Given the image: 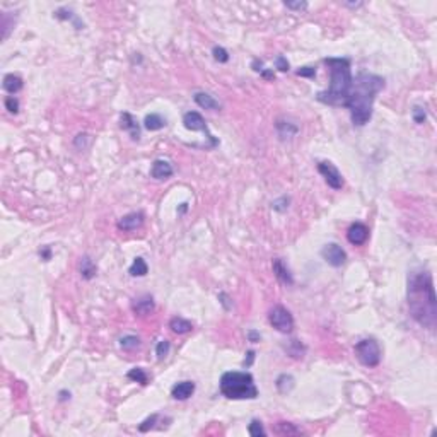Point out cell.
I'll list each match as a JSON object with an SVG mask.
<instances>
[{
	"mask_svg": "<svg viewBox=\"0 0 437 437\" xmlns=\"http://www.w3.org/2000/svg\"><path fill=\"white\" fill-rule=\"evenodd\" d=\"M40 256L45 260V262H48V260L52 258V250H50V246H45L43 250H40Z\"/></svg>",
	"mask_w": 437,
	"mask_h": 437,
	"instance_id": "38",
	"label": "cell"
},
{
	"mask_svg": "<svg viewBox=\"0 0 437 437\" xmlns=\"http://www.w3.org/2000/svg\"><path fill=\"white\" fill-rule=\"evenodd\" d=\"M253 70L260 72V74L265 70V68H263V62H262V60H255V62H253Z\"/></svg>",
	"mask_w": 437,
	"mask_h": 437,
	"instance_id": "39",
	"label": "cell"
},
{
	"mask_svg": "<svg viewBox=\"0 0 437 437\" xmlns=\"http://www.w3.org/2000/svg\"><path fill=\"white\" fill-rule=\"evenodd\" d=\"M169 348H171V343L167 342V340H161L159 343H157L156 347V355L159 360H164L167 357V354H169Z\"/></svg>",
	"mask_w": 437,
	"mask_h": 437,
	"instance_id": "28",
	"label": "cell"
},
{
	"mask_svg": "<svg viewBox=\"0 0 437 437\" xmlns=\"http://www.w3.org/2000/svg\"><path fill=\"white\" fill-rule=\"evenodd\" d=\"M183 125H185L186 130H191V132L205 133V137L210 140V147H216V145L218 144L216 137L210 133L205 118H203L200 113H197V111H188V113H185V116H183Z\"/></svg>",
	"mask_w": 437,
	"mask_h": 437,
	"instance_id": "7",
	"label": "cell"
},
{
	"mask_svg": "<svg viewBox=\"0 0 437 437\" xmlns=\"http://www.w3.org/2000/svg\"><path fill=\"white\" fill-rule=\"evenodd\" d=\"M147 272H149L147 263H145V260L140 258V256L133 260V263L128 268V273L132 275V277H145V275H147Z\"/></svg>",
	"mask_w": 437,
	"mask_h": 437,
	"instance_id": "22",
	"label": "cell"
},
{
	"mask_svg": "<svg viewBox=\"0 0 437 437\" xmlns=\"http://www.w3.org/2000/svg\"><path fill=\"white\" fill-rule=\"evenodd\" d=\"M268 321H270V325L277 329L278 333H283V335H287V333H290L294 329L292 314H290L289 309L283 308V306H280V304L273 306V308L270 309V313H268Z\"/></svg>",
	"mask_w": 437,
	"mask_h": 437,
	"instance_id": "6",
	"label": "cell"
},
{
	"mask_svg": "<svg viewBox=\"0 0 437 437\" xmlns=\"http://www.w3.org/2000/svg\"><path fill=\"white\" fill-rule=\"evenodd\" d=\"M22 86H24V82H22V79L16 74H7L5 77H3V89L9 94L12 96L17 94L19 91L22 89Z\"/></svg>",
	"mask_w": 437,
	"mask_h": 437,
	"instance_id": "20",
	"label": "cell"
},
{
	"mask_svg": "<svg viewBox=\"0 0 437 437\" xmlns=\"http://www.w3.org/2000/svg\"><path fill=\"white\" fill-rule=\"evenodd\" d=\"M79 270H80V277L86 278V280L94 278L96 273H98V267H96V263L89 258V256H82V258H80Z\"/></svg>",
	"mask_w": 437,
	"mask_h": 437,
	"instance_id": "18",
	"label": "cell"
},
{
	"mask_svg": "<svg viewBox=\"0 0 437 437\" xmlns=\"http://www.w3.org/2000/svg\"><path fill=\"white\" fill-rule=\"evenodd\" d=\"M355 357L366 367H378L381 362V348L374 338H364L355 343Z\"/></svg>",
	"mask_w": 437,
	"mask_h": 437,
	"instance_id": "5",
	"label": "cell"
},
{
	"mask_svg": "<svg viewBox=\"0 0 437 437\" xmlns=\"http://www.w3.org/2000/svg\"><path fill=\"white\" fill-rule=\"evenodd\" d=\"M169 328L172 333H176V335H185V333H190L191 329H193V325H191L188 320H185V318L174 316L169 321Z\"/></svg>",
	"mask_w": 437,
	"mask_h": 437,
	"instance_id": "19",
	"label": "cell"
},
{
	"mask_svg": "<svg viewBox=\"0 0 437 437\" xmlns=\"http://www.w3.org/2000/svg\"><path fill=\"white\" fill-rule=\"evenodd\" d=\"M318 171H320V174L325 178V181H327V185L329 188H333V190H342L343 188V185H345L343 176L333 163H329V161H321V163L318 164Z\"/></svg>",
	"mask_w": 437,
	"mask_h": 437,
	"instance_id": "8",
	"label": "cell"
},
{
	"mask_svg": "<svg viewBox=\"0 0 437 437\" xmlns=\"http://www.w3.org/2000/svg\"><path fill=\"white\" fill-rule=\"evenodd\" d=\"M144 214L142 212H130L126 214V216H123L118 220V229L120 231H137L139 227H142V224H144Z\"/></svg>",
	"mask_w": 437,
	"mask_h": 437,
	"instance_id": "11",
	"label": "cell"
},
{
	"mask_svg": "<svg viewBox=\"0 0 437 437\" xmlns=\"http://www.w3.org/2000/svg\"><path fill=\"white\" fill-rule=\"evenodd\" d=\"M408 313L420 327L434 329L437 325V301L432 275L429 272H412L406 289Z\"/></svg>",
	"mask_w": 437,
	"mask_h": 437,
	"instance_id": "1",
	"label": "cell"
},
{
	"mask_svg": "<svg viewBox=\"0 0 437 437\" xmlns=\"http://www.w3.org/2000/svg\"><path fill=\"white\" fill-rule=\"evenodd\" d=\"M248 432L253 437H260V436H267V431L263 429V424L260 420H251V424L248 425Z\"/></svg>",
	"mask_w": 437,
	"mask_h": 437,
	"instance_id": "27",
	"label": "cell"
},
{
	"mask_svg": "<svg viewBox=\"0 0 437 437\" xmlns=\"http://www.w3.org/2000/svg\"><path fill=\"white\" fill-rule=\"evenodd\" d=\"M275 67H277L280 72H287V70H289V68H290V65H289V60H287L285 56L278 55L277 58H275Z\"/></svg>",
	"mask_w": 437,
	"mask_h": 437,
	"instance_id": "35",
	"label": "cell"
},
{
	"mask_svg": "<svg viewBox=\"0 0 437 437\" xmlns=\"http://www.w3.org/2000/svg\"><path fill=\"white\" fill-rule=\"evenodd\" d=\"M5 109L12 114L19 113V99L16 98V96H7L5 98Z\"/></svg>",
	"mask_w": 437,
	"mask_h": 437,
	"instance_id": "30",
	"label": "cell"
},
{
	"mask_svg": "<svg viewBox=\"0 0 437 437\" xmlns=\"http://www.w3.org/2000/svg\"><path fill=\"white\" fill-rule=\"evenodd\" d=\"M212 55H214V58H216L218 63H225V62H229V53H227V50L222 48V47H214V48H212Z\"/></svg>",
	"mask_w": 437,
	"mask_h": 437,
	"instance_id": "29",
	"label": "cell"
},
{
	"mask_svg": "<svg viewBox=\"0 0 437 437\" xmlns=\"http://www.w3.org/2000/svg\"><path fill=\"white\" fill-rule=\"evenodd\" d=\"M262 75H263V77H265V79H273V77H275L273 72H270V70H263V72H262Z\"/></svg>",
	"mask_w": 437,
	"mask_h": 437,
	"instance_id": "41",
	"label": "cell"
},
{
	"mask_svg": "<svg viewBox=\"0 0 437 437\" xmlns=\"http://www.w3.org/2000/svg\"><path fill=\"white\" fill-rule=\"evenodd\" d=\"M347 239L354 246H362L369 239V227L362 222H354L347 231Z\"/></svg>",
	"mask_w": 437,
	"mask_h": 437,
	"instance_id": "10",
	"label": "cell"
},
{
	"mask_svg": "<svg viewBox=\"0 0 437 437\" xmlns=\"http://www.w3.org/2000/svg\"><path fill=\"white\" fill-rule=\"evenodd\" d=\"M277 132L278 135L282 137V139H290V137H294L296 133L299 132L297 125L290 123V121H277Z\"/></svg>",
	"mask_w": 437,
	"mask_h": 437,
	"instance_id": "24",
	"label": "cell"
},
{
	"mask_svg": "<svg viewBox=\"0 0 437 437\" xmlns=\"http://www.w3.org/2000/svg\"><path fill=\"white\" fill-rule=\"evenodd\" d=\"M248 338H250V342L256 343V342H260V338H262V335H260L258 331H255V329H250V331H248Z\"/></svg>",
	"mask_w": 437,
	"mask_h": 437,
	"instance_id": "37",
	"label": "cell"
},
{
	"mask_svg": "<svg viewBox=\"0 0 437 437\" xmlns=\"http://www.w3.org/2000/svg\"><path fill=\"white\" fill-rule=\"evenodd\" d=\"M195 103H197L200 108L203 109H210V111H218L220 109V103L217 101L216 98H214L212 94L209 93H195L193 96Z\"/></svg>",
	"mask_w": 437,
	"mask_h": 437,
	"instance_id": "17",
	"label": "cell"
},
{
	"mask_svg": "<svg viewBox=\"0 0 437 437\" xmlns=\"http://www.w3.org/2000/svg\"><path fill=\"white\" fill-rule=\"evenodd\" d=\"M412 116H413V121H415L417 125H422L425 120H427V113H425V109L422 108V106H415V108H413Z\"/></svg>",
	"mask_w": 437,
	"mask_h": 437,
	"instance_id": "31",
	"label": "cell"
},
{
	"mask_svg": "<svg viewBox=\"0 0 437 437\" xmlns=\"http://www.w3.org/2000/svg\"><path fill=\"white\" fill-rule=\"evenodd\" d=\"M144 126L149 130V132H157V130H161V128H164V126H166V120H164L161 114L151 113V114H147V116H145Z\"/></svg>",
	"mask_w": 437,
	"mask_h": 437,
	"instance_id": "21",
	"label": "cell"
},
{
	"mask_svg": "<svg viewBox=\"0 0 437 437\" xmlns=\"http://www.w3.org/2000/svg\"><path fill=\"white\" fill-rule=\"evenodd\" d=\"M154 308H156L154 299H152V296H149V294H144V296L137 297L135 301L132 302V309L137 316H147V314L154 311Z\"/></svg>",
	"mask_w": 437,
	"mask_h": 437,
	"instance_id": "12",
	"label": "cell"
},
{
	"mask_svg": "<svg viewBox=\"0 0 437 437\" xmlns=\"http://www.w3.org/2000/svg\"><path fill=\"white\" fill-rule=\"evenodd\" d=\"M285 7L287 9H296V10H302V9H306V7H308V3L306 2H285Z\"/></svg>",
	"mask_w": 437,
	"mask_h": 437,
	"instance_id": "36",
	"label": "cell"
},
{
	"mask_svg": "<svg viewBox=\"0 0 437 437\" xmlns=\"http://www.w3.org/2000/svg\"><path fill=\"white\" fill-rule=\"evenodd\" d=\"M120 347L123 348L125 352H133L140 347V338L135 335H126L120 340Z\"/></svg>",
	"mask_w": 437,
	"mask_h": 437,
	"instance_id": "26",
	"label": "cell"
},
{
	"mask_svg": "<svg viewBox=\"0 0 437 437\" xmlns=\"http://www.w3.org/2000/svg\"><path fill=\"white\" fill-rule=\"evenodd\" d=\"M289 203H290V198L282 197V198H278V200H275L273 203H272V209L277 210V212H285V210L289 209Z\"/></svg>",
	"mask_w": 437,
	"mask_h": 437,
	"instance_id": "32",
	"label": "cell"
},
{
	"mask_svg": "<svg viewBox=\"0 0 437 437\" xmlns=\"http://www.w3.org/2000/svg\"><path fill=\"white\" fill-rule=\"evenodd\" d=\"M193 393H195V382L193 381L176 382V384L172 386V389H171V396L174 398V400H179V401L188 400V398H190Z\"/></svg>",
	"mask_w": 437,
	"mask_h": 437,
	"instance_id": "16",
	"label": "cell"
},
{
	"mask_svg": "<svg viewBox=\"0 0 437 437\" xmlns=\"http://www.w3.org/2000/svg\"><path fill=\"white\" fill-rule=\"evenodd\" d=\"M272 268H273L275 277H277L283 285H294L292 273H290L289 267L285 265V262H283L282 258H275L273 262H272Z\"/></svg>",
	"mask_w": 437,
	"mask_h": 437,
	"instance_id": "13",
	"label": "cell"
},
{
	"mask_svg": "<svg viewBox=\"0 0 437 437\" xmlns=\"http://www.w3.org/2000/svg\"><path fill=\"white\" fill-rule=\"evenodd\" d=\"M253 359H255V352L251 350V352H248V362H244V364H246V366H250V364L253 362Z\"/></svg>",
	"mask_w": 437,
	"mask_h": 437,
	"instance_id": "42",
	"label": "cell"
},
{
	"mask_svg": "<svg viewBox=\"0 0 437 437\" xmlns=\"http://www.w3.org/2000/svg\"><path fill=\"white\" fill-rule=\"evenodd\" d=\"M329 70V86L327 91L316 94V99L329 106H343L352 89V68L348 58L328 56L323 60Z\"/></svg>",
	"mask_w": 437,
	"mask_h": 437,
	"instance_id": "3",
	"label": "cell"
},
{
	"mask_svg": "<svg viewBox=\"0 0 437 437\" xmlns=\"http://www.w3.org/2000/svg\"><path fill=\"white\" fill-rule=\"evenodd\" d=\"M296 74L299 75V77H309V79H313V77H316V68H314V67H301L296 72Z\"/></svg>",
	"mask_w": 437,
	"mask_h": 437,
	"instance_id": "34",
	"label": "cell"
},
{
	"mask_svg": "<svg viewBox=\"0 0 437 437\" xmlns=\"http://www.w3.org/2000/svg\"><path fill=\"white\" fill-rule=\"evenodd\" d=\"M275 432H277L278 436H301L302 431L299 427H296L294 424H290V422H278L277 425H275Z\"/></svg>",
	"mask_w": 437,
	"mask_h": 437,
	"instance_id": "23",
	"label": "cell"
},
{
	"mask_svg": "<svg viewBox=\"0 0 437 437\" xmlns=\"http://www.w3.org/2000/svg\"><path fill=\"white\" fill-rule=\"evenodd\" d=\"M120 126L125 130V132L130 133V137H132L133 140L140 139V125H139V121H137L135 116H132V114L126 113V111L120 114Z\"/></svg>",
	"mask_w": 437,
	"mask_h": 437,
	"instance_id": "15",
	"label": "cell"
},
{
	"mask_svg": "<svg viewBox=\"0 0 437 437\" xmlns=\"http://www.w3.org/2000/svg\"><path fill=\"white\" fill-rule=\"evenodd\" d=\"M126 378H128L130 381L139 382V384H142V386H145V384H147V381H149V376H147V373H145L144 369H142V367H133V369H130L128 374H126Z\"/></svg>",
	"mask_w": 437,
	"mask_h": 437,
	"instance_id": "25",
	"label": "cell"
},
{
	"mask_svg": "<svg viewBox=\"0 0 437 437\" xmlns=\"http://www.w3.org/2000/svg\"><path fill=\"white\" fill-rule=\"evenodd\" d=\"M321 256H323V260L328 263V265H331L335 268L342 267L343 263L347 262V253H345L343 248L336 243L327 244V246L321 250Z\"/></svg>",
	"mask_w": 437,
	"mask_h": 437,
	"instance_id": "9",
	"label": "cell"
},
{
	"mask_svg": "<svg viewBox=\"0 0 437 437\" xmlns=\"http://www.w3.org/2000/svg\"><path fill=\"white\" fill-rule=\"evenodd\" d=\"M172 172H174L172 166L164 159H156L154 164H152V167H151V176L154 179H159V181L169 179L172 176Z\"/></svg>",
	"mask_w": 437,
	"mask_h": 437,
	"instance_id": "14",
	"label": "cell"
},
{
	"mask_svg": "<svg viewBox=\"0 0 437 437\" xmlns=\"http://www.w3.org/2000/svg\"><path fill=\"white\" fill-rule=\"evenodd\" d=\"M384 79L381 75L360 72L352 82V89L345 101L343 108L350 111L352 123L355 126H364L373 118V108L376 96L384 89Z\"/></svg>",
	"mask_w": 437,
	"mask_h": 437,
	"instance_id": "2",
	"label": "cell"
},
{
	"mask_svg": "<svg viewBox=\"0 0 437 437\" xmlns=\"http://www.w3.org/2000/svg\"><path fill=\"white\" fill-rule=\"evenodd\" d=\"M220 393L229 400H255L258 396V388L251 373L243 371H227L222 374L218 382Z\"/></svg>",
	"mask_w": 437,
	"mask_h": 437,
	"instance_id": "4",
	"label": "cell"
},
{
	"mask_svg": "<svg viewBox=\"0 0 437 437\" xmlns=\"http://www.w3.org/2000/svg\"><path fill=\"white\" fill-rule=\"evenodd\" d=\"M70 400V393H67V391H60V401H67Z\"/></svg>",
	"mask_w": 437,
	"mask_h": 437,
	"instance_id": "40",
	"label": "cell"
},
{
	"mask_svg": "<svg viewBox=\"0 0 437 437\" xmlns=\"http://www.w3.org/2000/svg\"><path fill=\"white\" fill-rule=\"evenodd\" d=\"M157 419H159V415H152V417H149L147 420H144V422H142V424L139 425V431H140V432H147L149 429L154 427V424L157 422Z\"/></svg>",
	"mask_w": 437,
	"mask_h": 437,
	"instance_id": "33",
	"label": "cell"
}]
</instances>
